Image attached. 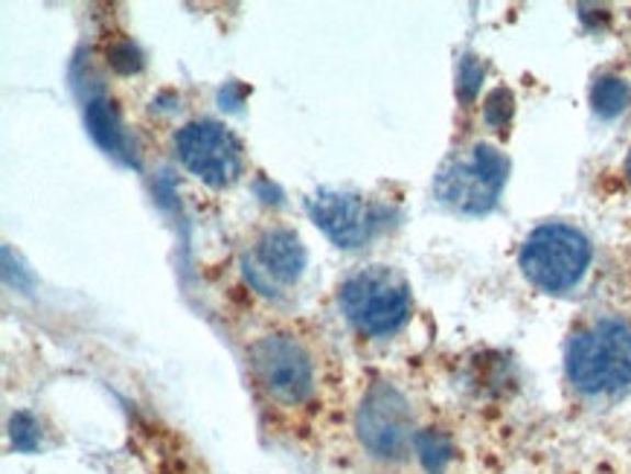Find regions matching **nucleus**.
<instances>
[{
	"instance_id": "1",
	"label": "nucleus",
	"mask_w": 631,
	"mask_h": 474,
	"mask_svg": "<svg viewBox=\"0 0 631 474\" xmlns=\"http://www.w3.org/2000/svg\"><path fill=\"white\" fill-rule=\"evenodd\" d=\"M567 379L579 393L611 396L631 384V329L620 320L585 326L567 347Z\"/></svg>"
},
{
	"instance_id": "14",
	"label": "nucleus",
	"mask_w": 631,
	"mask_h": 474,
	"mask_svg": "<svg viewBox=\"0 0 631 474\" xmlns=\"http://www.w3.org/2000/svg\"><path fill=\"white\" fill-rule=\"evenodd\" d=\"M483 74H486V67H483V61L477 59V56H463V61H460V70H458L460 100L463 102L474 100V93L481 91Z\"/></svg>"
},
{
	"instance_id": "8",
	"label": "nucleus",
	"mask_w": 631,
	"mask_h": 474,
	"mask_svg": "<svg viewBox=\"0 0 631 474\" xmlns=\"http://www.w3.org/2000/svg\"><path fill=\"white\" fill-rule=\"evenodd\" d=\"M358 433L370 454L399 460L416 440L405 396L391 384H375L358 408Z\"/></svg>"
},
{
	"instance_id": "7",
	"label": "nucleus",
	"mask_w": 631,
	"mask_h": 474,
	"mask_svg": "<svg viewBox=\"0 0 631 474\" xmlns=\"http://www.w3.org/2000/svg\"><path fill=\"white\" fill-rule=\"evenodd\" d=\"M308 216L338 248H361L387 222V207L343 190H317L306 201Z\"/></svg>"
},
{
	"instance_id": "6",
	"label": "nucleus",
	"mask_w": 631,
	"mask_h": 474,
	"mask_svg": "<svg viewBox=\"0 0 631 474\" xmlns=\"http://www.w3.org/2000/svg\"><path fill=\"white\" fill-rule=\"evenodd\" d=\"M250 366L271 399L300 405L315 387L312 358L289 335H266L250 347Z\"/></svg>"
},
{
	"instance_id": "13",
	"label": "nucleus",
	"mask_w": 631,
	"mask_h": 474,
	"mask_svg": "<svg viewBox=\"0 0 631 474\" xmlns=\"http://www.w3.org/2000/svg\"><path fill=\"white\" fill-rule=\"evenodd\" d=\"M9 440L18 451H35L38 442H42V431H38V422H35L30 414H15L9 419Z\"/></svg>"
},
{
	"instance_id": "9",
	"label": "nucleus",
	"mask_w": 631,
	"mask_h": 474,
	"mask_svg": "<svg viewBox=\"0 0 631 474\" xmlns=\"http://www.w3.org/2000/svg\"><path fill=\"white\" fill-rule=\"evenodd\" d=\"M303 268H306V248H303L300 236L294 230H285V227H274V230L259 236L253 259L245 268V274L257 289L271 294L277 285L297 283Z\"/></svg>"
},
{
	"instance_id": "10",
	"label": "nucleus",
	"mask_w": 631,
	"mask_h": 474,
	"mask_svg": "<svg viewBox=\"0 0 631 474\" xmlns=\"http://www.w3.org/2000/svg\"><path fill=\"white\" fill-rule=\"evenodd\" d=\"M84 123H88V132L102 149L109 155H123L125 151V134L120 128V120H116V111L109 100H91L84 105Z\"/></svg>"
},
{
	"instance_id": "12",
	"label": "nucleus",
	"mask_w": 631,
	"mask_h": 474,
	"mask_svg": "<svg viewBox=\"0 0 631 474\" xmlns=\"http://www.w3.org/2000/svg\"><path fill=\"white\" fill-rule=\"evenodd\" d=\"M416 454L422 460V466L428 469L431 474H440L442 469L449 466L451 458H454V449H451V442L446 433L440 431H422L416 433Z\"/></svg>"
},
{
	"instance_id": "4",
	"label": "nucleus",
	"mask_w": 631,
	"mask_h": 474,
	"mask_svg": "<svg viewBox=\"0 0 631 474\" xmlns=\"http://www.w3.org/2000/svg\"><path fill=\"white\" fill-rule=\"evenodd\" d=\"M338 300L343 315L364 335L396 332L410 315V285L387 266L361 268L347 276Z\"/></svg>"
},
{
	"instance_id": "2",
	"label": "nucleus",
	"mask_w": 631,
	"mask_h": 474,
	"mask_svg": "<svg viewBox=\"0 0 631 474\" xmlns=\"http://www.w3.org/2000/svg\"><path fill=\"white\" fill-rule=\"evenodd\" d=\"M507 176V155L489 143H474L442 163L433 178V195L465 216H483L498 204Z\"/></svg>"
},
{
	"instance_id": "17",
	"label": "nucleus",
	"mask_w": 631,
	"mask_h": 474,
	"mask_svg": "<svg viewBox=\"0 0 631 474\" xmlns=\"http://www.w3.org/2000/svg\"><path fill=\"white\" fill-rule=\"evenodd\" d=\"M241 97H245V88H241V84H236V82L225 84V88H222V93H218V100H222V109L227 105L230 111L239 109Z\"/></svg>"
},
{
	"instance_id": "15",
	"label": "nucleus",
	"mask_w": 631,
	"mask_h": 474,
	"mask_svg": "<svg viewBox=\"0 0 631 474\" xmlns=\"http://www.w3.org/2000/svg\"><path fill=\"white\" fill-rule=\"evenodd\" d=\"M109 65L114 67L116 74H137L143 67V56L140 50L134 47L128 38H116L114 44L109 47Z\"/></svg>"
},
{
	"instance_id": "16",
	"label": "nucleus",
	"mask_w": 631,
	"mask_h": 474,
	"mask_svg": "<svg viewBox=\"0 0 631 474\" xmlns=\"http://www.w3.org/2000/svg\"><path fill=\"white\" fill-rule=\"evenodd\" d=\"M512 93L507 91V88H495V91L486 97V105H483V117H486V123L495 125V128H500V125H507L509 117H512V111H516V105H512Z\"/></svg>"
},
{
	"instance_id": "11",
	"label": "nucleus",
	"mask_w": 631,
	"mask_h": 474,
	"mask_svg": "<svg viewBox=\"0 0 631 474\" xmlns=\"http://www.w3.org/2000/svg\"><path fill=\"white\" fill-rule=\"evenodd\" d=\"M631 84L620 76H599L590 88V105L599 117H617L629 109Z\"/></svg>"
},
{
	"instance_id": "5",
	"label": "nucleus",
	"mask_w": 631,
	"mask_h": 474,
	"mask_svg": "<svg viewBox=\"0 0 631 474\" xmlns=\"http://www.w3.org/2000/svg\"><path fill=\"white\" fill-rule=\"evenodd\" d=\"M174 149L183 167L210 187H227L245 167L241 143L216 120H195L183 125L174 137Z\"/></svg>"
},
{
	"instance_id": "3",
	"label": "nucleus",
	"mask_w": 631,
	"mask_h": 474,
	"mask_svg": "<svg viewBox=\"0 0 631 474\" xmlns=\"http://www.w3.org/2000/svg\"><path fill=\"white\" fill-rule=\"evenodd\" d=\"M521 271L536 289L562 294L579 283L590 266L588 236L562 222L536 227L521 245Z\"/></svg>"
},
{
	"instance_id": "18",
	"label": "nucleus",
	"mask_w": 631,
	"mask_h": 474,
	"mask_svg": "<svg viewBox=\"0 0 631 474\" xmlns=\"http://www.w3.org/2000/svg\"><path fill=\"white\" fill-rule=\"evenodd\" d=\"M626 178H629V183H631V151H629V158H626Z\"/></svg>"
}]
</instances>
